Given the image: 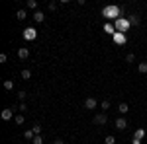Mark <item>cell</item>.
Listing matches in <instances>:
<instances>
[{"instance_id": "cell-1", "label": "cell", "mask_w": 147, "mask_h": 144, "mask_svg": "<svg viewBox=\"0 0 147 144\" xmlns=\"http://www.w3.org/2000/svg\"><path fill=\"white\" fill-rule=\"evenodd\" d=\"M122 14H124V8H120V6H116V4H110V6H104L102 8V16L104 18H108V20H118V18H122Z\"/></svg>"}, {"instance_id": "cell-2", "label": "cell", "mask_w": 147, "mask_h": 144, "mask_svg": "<svg viewBox=\"0 0 147 144\" xmlns=\"http://www.w3.org/2000/svg\"><path fill=\"white\" fill-rule=\"evenodd\" d=\"M114 27H116V31H120V33H125L127 29H129V22H127V18H118L116 22H114Z\"/></svg>"}, {"instance_id": "cell-3", "label": "cell", "mask_w": 147, "mask_h": 144, "mask_svg": "<svg viewBox=\"0 0 147 144\" xmlns=\"http://www.w3.org/2000/svg\"><path fill=\"white\" fill-rule=\"evenodd\" d=\"M22 35H24L26 41H34L35 37H37V29H35V27H26Z\"/></svg>"}, {"instance_id": "cell-4", "label": "cell", "mask_w": 147, "mask_h": 144, "mask_svg": "<svg viewBox=\"0 0 147 144\" xmlns=\"http://www.w3.org/2000/svg\"><path fill=\"white\" fill-rule=\"evenodd\" d=\"M112 41L116 45H125L127 43V35L125 33H120V31H116V33L112 35Z\"/></svg>"}, {"instance_id": "cell-5", "label": "cell", "mask_w": 147, "mask_h": 144, "mask_svg": "<svg viewBox=\"0 0 147 144\" xmlns=\"http://www.w3.org/2000/svg\"><path fill=\"white\" fill-rule=\"evenodd\" d=\"M147 134V131L145 129H137L136 133H134V140H131V144H143L141 142V138Z\"/></svg>"}, {"instance_id": "cell-6", "label": "cell", "mask_w": 147, "mask_h": 144, "mask_svg": "<svg viewBox=\"0 0 147 144\" xmlns=\"http://www.w3.org/2000/svg\"><path fill=\"white\" fill-rule=\"evenodd\" d=\"M94 125H106V121H108V115L106 113H98V115H94Z\"/></svg>"}, {"instance_id": "cell-7", "label": "cell", "mask_w": 147, "mask_h": 144, "mask_svg": "<svg viewBox=\"0 0 147 144\" xmlns=\"http://www.w3.org/2000/svg\"><path fill=\"white\" fill-rule=\"evenodd\" d=\"M4 121H10L12 117H14V107H6V109H2V115H0Z\"/></svg>"}, {"instance_id": "cell-8", "label": "cell", "mask_w": 147, "mask_h": 144, "mask_svg": "<svg viewBox=\"0 0 147 144\" xmlns=\"http://www.w3.org/2000/svg\"><path fill=\"white\" fill-rule=\"evenodd\" d=\"M114 127H116L118 131H125V129H127V121H125L124 117H120V119H116V123H114Z\"/></svg>"}, {"instance_id": "cell-9", "label": "cell", "mask_w": 147, "mask_h": 144, "mask_svg": "<svg viewBox=\"0 0 147 144\" xmlns=\"http://www.w3.org/2000/svg\"><path fill=\"white\" fill-rule=\"evenodd\" d=\"M96 105H98V101L94 100V98H86V100H84V107H86V109H94Z\"/></svg>"}, {"instance_id": "cell-10", "label": "cell", "mask_w": 147, "mask_h": 144, "mask_svg": "<svg viewBox=\"0 0 147 144\" xmlns=\"http://www.w3.org/2000/svg\"><path fill=\"white\" fill-rule=\"evenodd\" d=\"M43 20H45V16H43V12H34V22H37V23H43Z\"/></svg>"}, {"instance_id": "cell-11", "label": "cell", "mask_w": 147, "mask_h": 144, "mask_svg": "<svg viewBox=\"0 0 147 144\" xmlns=\"http://www.w3.org/2000/svg\"><path fill=\"white\" fill-rule=\"evenodd\" d=\"M18 56H20V58H28V56H30V49H28V47H22V49H20V51H18Z\"/></svg>"}, {"instance_id": "cell-12", "label": "cell", "mask_w": 147, "mask_h": 144, "mask_svg": "<svg viewBox=\"0 0 147 144\" xmlns=\"http://www.w3.org/2000/svg\"><path fill=\"white\" fill-rule=\"evenodd\" d=\"M104 31L108 35H114L116 33V27H114V23H104Z\"/></svg>"}, {"instance_id": "cell-13", "label": "cell", "mask_w": 147, "mask_h": 144, "mask_svg": "<svg viewBox=\"0 0 147 144\" xmlns=\"http://www.w3.org/2000/svg\"><path fill=\"white\" fill-rule=\"evenodd\" d=\"M24 138H26V140H34V138H35V133L32 131V129H28V131L24 133Z\"/></svg>"}, {"instance_id": "cell-14", "label": "cell", "mask_w": 147, "mask_h": 144, "mask_svg": "<svg viewBox=\"0 0 147 144\" xmlns=\"http://www.w3.org/2000/svg\"><path fill=\"white\" fill-rule=\"evenodd\" d=\"M137 72L139 74H147V62H139L137 64Z\"/></svg>"}, {"instance_id": "cell-15", "label": "cell", "mask_w": 147, "mask_h": 144, "mask_svg": "<svg viewBox=\"0 0 147 144\" xmlns=\"http://www.w3.org/2000/svg\"><path fill=\"white\" fill-rule=\"evenodd\" d=\"M16 18L22 22V20H26V18H28V12H26V10H18V12H16Z\"/></svg>"}, {"instance_id": "cell-16", "label": "cell", "mask_w": 147, "mask_h": 144, "mask_svg": "<svg viewBox=\"0 0 147 144\" xmlns=\"http://www.w3.org/2000/svg\"><path fill=\"white\" fill-rule=\"evenodd\" d=\"M118 111H120L122 115H125V113L129 111V105H127V103H120V107H118Z\"/></svg>"}, {"instance_id": "cell-17", "label": "cell", "mask_w": 147, "mask_h": 144, "mask_svg": "<svg viewBox=\"0 0 147 144\" xmlns=\"http://www.w3.org/2000/svg\"><path fill=\"white\" fill-rule=\"evenodd\" d=\"M32 131L35 133V136H37V134H41V125H39V123H34V127H32Z\"/></svg>"}, {"instance_id": "cell-18", "label": "cell", "mask_w": 147, "mask_h": 144, "mask_svg": "<svg viewBox=\"0 0 147 144\" xmlns=\"http://www.w3.org/2000/svg\"><path fill=\"white\" fill-rule=\"evenodd\" d=\"M127 22H129V25H137V23H139V18H137V16H129Z\"/></svg>"}, {"instance_id": "cell-19", "label": "cell", "mask_w": 147, "mask_h": 144, "mask_svg": "<svg viewBox=\"0 0 147 144\" xmlns=\"http://www.w3.org/2000/svg\"><path fill=\"white\" fill-rule=\"evenodd\" d=\"M28 8L37 12V2H35V0H28Z\"/></svg>"}, {"instance_id": "cell-20", "label": "cell", "mask_w": 147, "mask_h": 144, "mask_svg": "<svg viewBox=\"0 0 147 144\" xmlns=\"http://www.w3.org/2000/svg\"><path fill=\"white\" fill-rule=\"evenodd\" d=\"M4 90H8V92L14 90V82H12V80H6V82H4Z\"/></svg>"}, {"instance_id": "cell-21", "label": "cell", "mask_w": 147, "mask_h": 144, "mask_svg": "<svg viewBox=\"0 0 147 144\" xmlns=\"http://www.w3.org/2000/svg\"><path fill=\"white\" fill-rule=\"evenodd\" d=\"M14 123H16V125H24V115H22V113L14 117Z\"/></svg>"}, {"instance_id": "cell-22", "label": "cell", "mask_w": 147, "mask_h": 144, "mask_svg": "<svg viewBox=\"0 0 147 144\" xmlns=\"http://www.w3.org/2000/svg\"><path fill=\"white\" fill-rule=\"evenodd\" d=\"M22 78H24V80H30V78H32V72H30L28 68H26V70H22Z\"/></svg>"}, {"instance_id": "cell-23", "label": "cell", "mask_w": 147, "mask_h": 144, "mask_svg": "<svg viewBox=\"0 0 147 144\" xmlns=\"http://www.w3.org/2000/svg\"><path fill=\"white\" fill-rule=\"evenodd\" d=\"M32 144H43V136H41V134H37L34 140H32Z\"/></svg>"}, {"instance_id": "cell-24", "label": "cell", "mask_w": 147, "mask_h": 144, "mask_svg": "<svg viewBox=\"0 0 147 144\" xmlns=\"http://www.w3.org/2000/svg\"><path fill=\"white\" fill-rule=\"evenodd\" d=\"M134 60H136V55L134 53H127L125 55V62H134Z\"/></svg>"}, {"instance_id": "cell-25", "label": "cell", "mask_w": 147, "mask_h": 144, "mask_svg": "<svg viewBox=\"0 0 147 144\" xmlns=\"http://www.w3.org/2000/svg\"><path fill=\"white\" fill-rule=\"evenodd\" d=\"M100 107H102L104 111H106V109H110V101H108V100H104V101L100 103Z\"/></svg>"}, {"instance_id": "cell-26", "label": "cell", "mask_w": 147, "mask_h": 144, "mask_svg": "<svg viewBox=\"0 0 147 144\" xmlns=\"http://www.w3.org/2000/svg\"><path fill=\"white\" fill-rule=\"evenodd\" d=\"M26 96H28V94H26L24 90H20V92H18V100H20V101H24V100H26Z\"/></svg>"}, {"instance_id": "cell-27", "label": "cell", "mask_w": 147, "mask_h": 144, "mask_svg": "<svg viewBox=\"0 0 147 144\" xmlns=\"http://www.w3.org/2000/svg\"><path fill=\"white\" fill-rule=\"evenodd\" d=\"M104 142H106V144H116V138L110 134V136H106V140H104Z\"/></svg>"}, {"instance_id": "cell-28", "label": "cell", "mask_w": 147, "mask_h": 144, "mask_svg": "<svg viewBox=\"0 0 147 144\" xmlns=\"http://www.w3.org/2000/svg\"><path fill=\"white\" fill-rule=\"evenodd\" d=\"M47 8H49V12H55L57 10V2H49V6H47Z\"/></svg>"}, {"instance_id": "cell-29", "label": "cell", "mask_w": 147, "mask_h": 144, "mask_svg": "<svg viewBox=\"0 0 147 144\" xmlns=\"http://www.w3.org/2000/svg\"><path fill=\"white\" fill-rule=\"evenodd\" d=\"M18 111H22V113H24V111H28V105H26V103L22 101V103L18 105Z\"/></svg>"}, {"instance_id": "cell-30", "label": "cell", "mask_w": 147, "mask_h": 144, "mask_svg": "<svg viewBox=\"0 0 147 144\" xmlns=\"http://www.w3.org/2000/svg\"><path fill=\"white\" fill-rule=\"evenodd\" d=\"M6 60H8V56H6V53H2L0 55V62H6Z\"/></svg>"}, {"instance_id": "cell-31", "label": "cell", "mask_w": 147, "mask_h": 144, "mask_svg": "<svg viewBox=\"0 0 147 144\" xmlns=\"http://www.w3.org/2000/svg\"><path fill=\"white\" fill-rule=\"evenodd\" d=\"M53 144H65V140H61V138H57V140H55Z\"/></svg>"}, {"instance_id": "cell-32", "label": "cell", "mask_w": 147, "mask_h": 144, "mask_svg": "<svg viewBox=\"0 0 147 144\" xmlns=\"http://www.w3.org/2000/svg\"><path fill=\"white\" fill-rule=\"evenodd\" d=\"M145 131H147V125H145Z\"/></svg>"}]
</instances>
